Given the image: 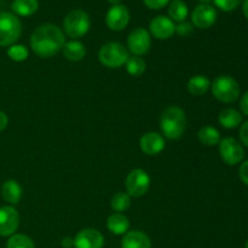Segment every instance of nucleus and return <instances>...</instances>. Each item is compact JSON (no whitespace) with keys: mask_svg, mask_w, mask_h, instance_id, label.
Segmentation results:
<instances>
[{"mask_svg":"<svg viewBox=\"0 0 248 248\" xmlns=\"http://www.w3.org/2000/svg\"><path fill=\"white\" fill-rule=\"evenodd\" d=\"M160 128L162 135L169 140L181 138L186 128V116L183 109L178 106L167 107L160 116Z\"/></svg>","mask_w":248,"mask_h":248,"instance_id":"nucleus-2","label":"nucleus"},{"mask_svg":"<svg viewBox=\"0 0 248 248\" xmlns=\"http://www.w3.org/2000/svg\"><path fill=\"white\" fill-rule=\"evenodd\" d=\"M62 247L64 248L74 247V239H73V237H64V239L62 240Z\"/></svg>","mask_w":248,"mask_h":248,"instance_id":"nucleus-36","label":"nucleus"},{"mask_svg":"<svg viewBox=\"0 0 248 248\" xmlns=\"http://www.w3.org/2000/svg\"><path fill=\"white\" fill-rule=\"evenodd\" d=\"M165 138L157 132H147L140 137V148L144 154L157 155L165 149Z\"/></svg>","mask_w":248,"mask_h":248,"instance_id":"nucleus-15","label":"nucleus"},{"mask_svg":"<svg viewBox=\"0 0 248 248\" xmlns=\"http://www.w3.org/2000/svg\"><path fill=\"white\" fill-rule=\"evenodd\" d=\"M28 48L24 45H11L9 48H7V56L11 58L15 62H23L28 58Z\"/></svg>","mask_w":248,"mask_h":248,"instance_id":"nucleus-28","label":"nucleus"},{"mask_svg":"<svg viewBox=\"0 0 248 248\" xmlns=\"http://www.w3.org/2000/svg\"><path fill=\"white\" fill-rule=\"evenodd\" d=\"M125 186L128 195L133 198H140L145 195L150 188L149 174L142 169L132 170L126 178Z\"/></svg>","mask_w":248,"mask_h":248,"instance_id":"nucleus-7","label":"nucleus"},{"mask_svg":"<svg viewBox=\"0 0 248 248\" xmlns=\"http://www.w3.org/2000/svg\"><path fill=\"white\" fill-rule=\"evenodd\" d=\"M38 0H14L11 4V10L16 16H31L38 11Z\"/></svg>","mask_w":248,"mask_h":248,"instance_id":"nucleus-22","label":"nucleus"},{"mask_svg":"<svg viewBox=\"0 0 248 248\" xmlns=\"http://www.w3.org/2000/svg\"><path fill=\"white\" fill-rule=\"evenodd\" d=\"M128 22H130V11L123 4L111 6L106 15L107 26L114 31H120L125 29Z\"/></svg>","mask_w":248,"mask_h":248,"instance_id":"nucleus-12","label":"nucleus"},{"mask_svg":"<svg viewBox=\"0 0 248 248\" xmlns=\"http://www.w3.org/2000/svg\"><path fill=\"white\" fill-rule=\"evenodd\" d=\"M198 138L203 145L207 147H213L216 144H219L220 142V133L213 126H203L199 130Z\"/></svg>","mask_w":248,"mask_h":248,"instance_id":"nucleus-24","label":"nucleus"},{"mask_svg":"<svg viewBox=\"0 0 248 248\" xmlns=\"http://www.w3.org/2000/svg\"><path fill=\"white\" fill-rule=\"evenodd\" d=\"M123 0H108L109 4H111V6H115V5H120Z\"/></svg>","mask_w":248,"mask_h":248,"instance_id":"nucleus-38","label":"nucleus"},{"mask_svg":"<svg viewBox=\"0 0 248 248\" xmlns=\"http://www.w3.org/2000/svg\"><path fill=\"white\" fill-rule=\"evenodd\" d=\"M245 248H248V240H247V242H246V245H245Z\"/></svg>","mask_w":248,"mask_h":248,"instance_id":"nucleus-40","label":"nucleus"},{"mask_svg":"<svg viewBox=\"0 0 248 248\" xmlns=\"http://www.w3.org/2000/svg\"><path fill=\"white\" fill-rule=\"evenodd\" d=\"M219 153L223 161L230 166L240 164L245 157V150L241 143L232 137H225L219 142Z\"/></svg>","mask_w":248,"mask_h":248,"instance_id":"nucleus-8","label":"nucleus"},{"mask_svg":"<svg viewBox=\"0 0 248 248\" xmlns=\"http://www.w3.org/2000/svg\"><path fill=\"white\" fill-rule=\"evenodd\" d=\"M7 125H9V118L4 111L0 110V132H2L7 127Z\"/></svg>","mask_w":248,"mask_h":248,"instance_id":"nucleus-35","label":"nucleus"},{"mask_svg":"<svg viewBox=\"0 0 248 248\" xmlns=\"http://www.w3.org/2000/svg\"><path fill=\"white\" fill-rule=\"evenodd\" d=\"M240 108H241L242 113H244L246 116H248V91L241 97V101H240Z\"/></svg>","mask_w":248,"mask_h":248,"instance_id":"nucleus-34","label":"nucleus"},{"mask_svg":"<svg viewBox=\"0 0 248 248\" xmlns=\"http://www.w3.org/2000/svg\"><path fill=\"white\" fill-rule=\"evenodd\" d=\"M110 206L115 212H124V211L128 210L131 206V196L127 193H116L115 195L111 198Z\"/></svg>","mask_w":248,"mask_h":248,"instance_id":"nucleus-26","label":"nucleus"},{"mask_svg":"<svg viewBox=\"0 0 248 248\" xmlns=\"http://www.w3.org/2000/svg\"><path fill=\"white\" fill-rule=\"evenodd\" d=\"M149 33L159 40H166L176 33V24L170 17L156 16L150 21Z\"/></svg>","mask_w":248,"mask_h":248,"instance_id":"nucleus-13","label":"nucleus"},{"mask_svg":"<svg viewBox=\"0 0 248 248\" xmlns=\"http://www.w3.org/2000/svg\"><path fill=\"white\" fill-rule=\"evenodd\" d=\"M152 46V35L145 28H136L128 34L127 47L135 56L145 55Z\"/></svg>","mask_w":248,"mask_h":248,"instance_id":"nucleus-9","label":"nucleus"},{"mask_svg":"<svg viewBox=\"0 0 248 248\" xmlns=\"http://www.w3.org/2000/svg\"><path fill=\"white\" fill-rule=\"evenodd\" d=\"M240 140L242 144L248 148V121L242 124L240 127Z\"/></svg>","mask_w":248,"mask_h":248,"instance_id":"nucleus-33","label":"nucleus"},{"mask_svg":"<svg viewBox=\"0 0 248 248\" xmlns=\"http://www.w3.org/2000/svg\"><path fill=\"white\" fill-rule=\"evenodd\" d=\"M213 1H215L216 6L218 9H220L222 11L229 12L236 9L240 2H241V0H213Z\"/></svg>","mask_w":248,"mask_h":248,"instance_id":"nucleus-29","label":"nucleus"},{"mask_svg":"<svg viewBox=\"0 0 248 248\" xmlns=\"http://www.w3.org/2000/svg\"><path fill=\"white\" fill-rule=\"evenodd\" d=\"M217 21V11L212 5L199 4L191 12V23L199 29H208Z\"/></svg>","mask_w":248,"mask_h":248,"instance_id":"nucleus-10","label":"nucleus"},{"mask_svg":"<svg viewBox=\"0 0 248 248\" xmlns=\"http://www.w3.org/2000/svg\"><path fill=\"white\" fill-rule=\"evenodd\" d=\"M6 248H35L33 240L24 234H14L7 240Z\"/></svg>","mask_w":248,"mask_h":248,"instance_id":"nucleus-27","label":"nucleus"},{"mask_svg":"<svg viewBox=\"0 0 248 248\" xmlns=\"http://www.w3.org/2000/svg\"><path fill=\"white\" fill-rule=\"evenodd\" d=\"M211 90L216 99L223 103H232L240 96V85L229 75H219L211 84Z\"/></svg>","mask_w":248,"mask_h":248,"instance_id":"nucleus-4","label":"nucleus"},{"mask_svg":"<svg viewBox=\"0 0 248 248\" xmlns=\"http://www.w3.org/2000/svg\"><path fill=\"white\" fill-rule=\"evenodd\" d=\"M200 1V4H206V5H210L211 1H213V0H199Z\"/></svg>","mask_w":248,"mask_h":248,"instance_id":"nucleus-39","label":"nucleus"},{"mask_svg":"<svg viewBox=\"0 0 248 248\" xmlns=\"http://www.w3.org/2000/svg\"><path fill=\"white\" fill-rule=\"evenodd\" d=\"M107 228L114 235H125L130 228V220L123 213L115 212L107 219Z\"/></svg>","mask_w":248,"mask_h":248,"instance_id":"nucleus-18","label":"nucleus"},{"mask_svg":"<svg viewBox=\"0 0 248 248\" xmlns=\"http://www.w3.org/2000/svg\"><path fill=\"white\" fill-rule=\"evenodd\" d=\"M128 57V50L120 43L110 41L104 44L98 52V60L107 68H120L126 64Z\"/></svg>","mask_w":248,"mask_h":248,"instance_id":"nucleus-5","label":"nucleus"},{"mask_svg":"<svg viewBox=\"0 0 248 248\" xmlns=\"http://www.w3.org/2000/svg\"><path fill=\"white\" fill-rule=\"evenodd\" d=\"M189 15V7L183 0H171L169 4V17L173 22L186 21V18Z\"/></svg>","mask_w":248,"mask_h":248,"instance_id":"nucleus-23","label":"nucleus"},{"mask_svg":"<svg viewBox=\"0 0 248 248\" xmlns=\"http://www.w3.org/2000/svg\"><path fill=\"white\" fill-rule=\"evenodd\" d=\"M145 6L152 10H161L162 7L167 6L171 2V0H143Z\"/></svg>","mask_w":248,"mask_h":248,"instance_id":"nucleus-31","label":"nucleus"},{"mask_svg":"<svg viewBox=\"0 0 248 248\" xmlns=\"http://www.w3.org/2000/svg\"><path fill=\"white\" fill-rule=\"evenodd\" d=\"M62 52L68 61L79 62V61L84 60V57L86 56V48L81 41L70 40L64 44V46L62 47Z\"/></svg>","mask_w":248,"mask_h":248,"instance_id":"nucleus-19","label":"nucleus"},{"mask_svg":"<svg viewBox=\"0 0 248 248\" xmlns=\"http://www.w3.org/2000/svg\"><path fill=\"white\" fill-rule=\"evenodd\" d=\"M126 70L130 75L132 77H140L143 73L145 72V61L143 60L140 56H132V57H128L127 62H126Z\"/></svg>","mask_w":248,"mask_h":248,"instance_id":"nucleus-25","label":"nucleus"},{"mask_svg":"<svg viewBox=\"0 0 248 248\" xmlns=\"http://www.w3.org/2000/svg\"><path fill=\"white\" fill-rule=\"evenodd\" d=\"M242 11H244V15L248 19V0H245L244 4H242Z\"/></svg>","mask_w":248,"mask_h":248,"instance_id":"nucleus-37","label":"nucleus"},{"mask_svg":"<svg viewBox=\"0 0 248 248\" xmlns=\"http://www.w3.org/2000/svg\"><path fill=\"white\" fill-rule=\"evenodd\" d=\"M22 34V23L12 12H0V46H11Z\"/></svg>","mask_w":248,"mask_h":248,"instance_id":"nucleus-6","label":"nucleus"},{"mask_svg":"<svg viewBox=\"0 0 248 248\" xmlns=\"http://www.w3.org/2000/svg\"><path fill=\"white\" fill-rule=\"evenodd\" d=\"M22 194H23V190H22V186H19L18 182L14 181V179H9V181L2 183L1 196L11 206L17 205L21 201Z\"/></svg>","mask_w":248,"mask_h":248,"instance_id":"nucleus-17","label":"nucleus"},{"mask_svg":"<svg viewBox=\"0 0 248 248\" xmlns=\"http://www.w3.org/2000/svg\"><path fill=\"white\" fill-rule=\"evenodd\" d=\"M91 27V19L84 10H72L63 19V33L67 34L73 40L84 36Z\"/></svg>","mask_w":248,"mask_h":248,"instance_id":"nucleus-3","label":"nucleus"},{"mask_svg":"<svg viewBox=\"0 0 248 248\" xmlns=\"http://www.w3.org/2000/svg\"><path fill=\"white\" fill-rule=\"evenodd\" d=\"M19 225L18 211L14 206L0 207V236H11Z\"/></svg>","mask_w":248,"mask_h":248,"instance_id":"nucleus-11","label":"nucleus"},{"mask_svg":"<svg viewBox=\"0 0 248 248\" xmlns=\"http://www.w3.org/2000/svg\"><path fill=\"white\" fill-rule=\"evenodd\" d=\"M65 44L62 29L52 23H44L33 31L31 36V47L41 58L53 57L60 52Z\"/></svg>","mask_w":248,"mask_h":248,"instance_id":"nucleus-1","label":"nucleus"},{"mask_svg":"<svg viewBox=\"0 0 248 248\" xmlns=\"http://www.w3.org/2000/svg\"><path fill=\"white\" fill-rule=\"evenodd\" d=\"M186 89L193 96H203L211 89V81L205 75H194L188 80Z\"/></svg>","mask_w":248,"mask_h":248,"instance_id":"nucleus-20","label":"nucleus"},{"mask_svg":"<svg viewBox=\"0 0 248 248\" xmlns=\"http://www.w3.org/2000/svg\"><path fill=\"white\" fill-rule=\"evenodd\" d=\"M239 176H240V179L242 181V183L248 186V160L247 161L242 162L241 166H240Z\"/></svg>","mask_w":248,"mask_h":248,"instance_id":"nucleus-32","label":"nucleus"},{"mask_svg":"<svg viewBox=\"0 0 248 248\" xmlns=\"http://www.w3.org/2000/svg\"><path fill=\"white\" fill-rule=\"evenodd\" d=\"M121 248H152L149 236L140 230L127 232L121 240Z\"/></svg>","mask_w":248,"mask_h":248,"instance_id":"nucleus-16","label":"nucleus"},{"mask_svg":"<svg viewBox=\"0 0 248 248\" xmlns=\"http://www.w3.org/2000/svg\"><path fill=\"white\" fill-rule=\"evenodd\" d=\"M194 26L189 22H181L176 26V33L181 36H188L189 34L193 33Z\"/></svg>","mask_w":248,"mask_h":248,"instance_id":"nucleus-30","label":"nucleus"},{"mask_svg":"<svg viewBox=\"0 0 248 248\" xmlns=\"http://www.w3.org/2000/svg\"><path fill=\"white\" fill-rule=\"evenodd\" d=\"M104 236L101 232L92 228L80 230L74 237L75 248H103Z\"/></svg>","mask_w":248,"mask_h":248,"instance_id":"nucleus-14","label":"nucleus"},{"mask_svg":"<svg viewBox=\"0 0 248 248\" xmlns=\"http://www.w3.org/2000/svg\"><path fill=\"white\" fill-rule=\"evenodd\" d=\"M218 121L224 128L232 130V128H236L237 126L241 125L242 115L236 109L227 108L220 111L219 115H218Z\"/></svg>","mask_w":248,"mask_h":248,"instance_id":"nucleus-21","label":"nucleus"}]
</instances>
